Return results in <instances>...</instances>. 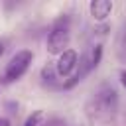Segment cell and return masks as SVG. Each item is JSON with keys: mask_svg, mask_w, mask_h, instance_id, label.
Listing matches in <instances>:
<instances>
[{"mask_svg": "<svg viewBox=\"0 0 126 126\" xmlns=\"http://www.w3.org/2000/svg\"><path fill=\"white\" fill-rule=\"evenodd\" d=\"M30 63H32V51H20V53H16L10 59V63H8L6 71H4V81L12 83V81L20 79L24 75V71L30 67Z\"/></svg>", "mask_w": 126, "mask_h": 126, "instance_id": "6da1fadb", "label": "cell"}, {"mask_svg": "<svg viewBox=\"0 0 126 126\" xmlns=\"http://www.w3.org/2000/svg\"><path fill=\"white\" fill-rule=\"evenodd\" d=\"M67 43H69V30L61 28V26L53 28L51 33H49V37H47V49H49V53H63L65 47H67Z\"/></svg>", "mask_w": 126, "mask_h": 126, "instance_id": "7a4b0ae2", "label": "cell"}, {"mask_svg": "<svg viewBox=\"0 0 126 126\" xmlns=\"http://www.w3.org/2000/svg\"><path fill=\"white\" fill-rule=\"evenodd\" d=\"M77 65V53L73 49H65L61 55H59V61H57V73L59 75H69Z\"/></svg>", "mask_w": 126, "mask_h": 126, "instance_id": "3957f363", "label": "cell"}, {"mask_svg": "<svg viewBox=\"0 0 126 126\" xmlns=\"http://www.w3.org/2000/svg\"><path fill=\"white\" fill-rule=\"evenodd\" d=\"M110 12H112V2H108V0L91 2V14L94 20H104L106 16H110Z\"/></svg>", "mask_w": 126, "mask_h": 126, "instance_id": "277c9868", "label": "cell"}, {"mask_svg": "<svg viewBox=\"0 0 126 126\" xmlns=\"http://www.w3.org/2000/svg\"><path fill=\"white\" fill-rule=\"evenodd\" d=\"M41 120H43V112H41V110H37V112H33V114L26 120V124H24V126H37Z\"/></svg>", "mask_w": 126, "mask_h": 126, "instance_id": "5b68a950", "label": "cell"}, {"mask_svg": "<svg viewBox=\"0 0 126 126\" xmlns=\"http://www.w3.org/2000/svg\"><path fill=\"white\" fill-rule=\"evenodd\" d=\"M120 81H122V85H124V89H126V71L120 73Z\"/></svg>", "mask_w": 126, "mask_h": 126, "instance_id": "8992f818", "label": "cell"}, {"mask_svg": "<svg viewBox=\"0 0 126 126\" xmlns=\"http://www.w3.org/2000/svg\"><path fill=\"white\" fill-rule=\"evenodd\" d=\"M0 126H10V122H8L6 118H2V116H0Z\"/></svg>", "mask_w": 126, "mask_h": 126, "instance_id": "52a82bcc", "label": "cell"}, {"mask_svg": "<svg viewBox=\"0 0 126 126\" xmlns=\"http://www.w3.org/2000/svg\"><path fill=\"white\" fill-rule=\"evenodd\" d=\"M2 53H4V45L0 43V55H2Z\"/></svg>", "mask_w": 126, "mask_h": 126, "instance_id": "ba28073f", "label": "cell"}]
</instances>
